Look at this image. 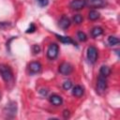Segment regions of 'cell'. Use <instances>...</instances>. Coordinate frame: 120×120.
<instances>
[{
    "label": "cell",
    "mask_w": 120,
    "mask_h": 120,
    "mask_svg": "<svg viewBox=\"0 0 120 120\" xmlns=\"http://www.w3.org/2000/svg\"><path fill=\"white\" fill-rule=\"evenodd\" d=\"M71 86H72V82H71L70 81H66V82H64V83H63V88H64L65 90L70 89Z\"/></svg>",
    "instance_id": "cell-20"
},
{
    "label": "cell",
    "mask_w": 120,
    "mask_h": 120,
    "mask_svg": "<svg viewBox=\"0 0 120 120\" xmlns=\"http://www.w3.org/2000/svg\"><path fill=\"white\" fill-rule=\"evenodd\" d=\"M98 58V50L94 46H90L87 49V59L89 60L90 63L94 64L97 61Z\"/></svg>",
    "instance_id": "cell-5"
},
{
    "label": "cell",
    "mask_w": 120,
    "mask_h": 120,
    "mask_svg": "<svg viewBox=\"0 0 120 120\" xmlns=\"http://www.w3.org/2000/svg\"><path fill=\"white\" fill-rule=\"evenodd\" d=\"M0 74L6 82H11L13 81V73L11 68L7 65H0Z\"/></svg>",
    "instance_id": "cell-1"
},
{
    "label": "cell",
    "mask_w": 120,
    "mask_h": 120,
    "mask_svg": "<svg viewBox=\"0 0 120 120\" xmlns=\"http://www.w3.org/2000/svg\"><path fill=\"white\" fill-rule=\"evenodd\" d=\"M110 73H111V68L108 66H102L99 69V74L102 75V76L107 77V76L110 75Z\"/></svg>",
    "instance_id": "cell-15"
},
{
    "label": "cell",
    "mask_w": 120,
    "mask_h": 120,
    "mask_svg": "<svg viewBox=\"0 0 120 120\" xmlns=\"http://www.w3.org/2000/svg\"><path fill=\"white\" fill-rule=\"evenodd\" d=\"M59 72L62 74V75H69L71 72H72V66L69 64V63H67V62H64L62 63L60 66H59Z\"/></svg>",
    "instance_id": "cell-7"
},
{
    "label": "cell",
    "mask_w": 120,
    "mask_h": 120,
    "mask_svg": "<svg viewBox=\"0 0 120 120\" xmlns=\"http://www.w3.org/2000/svg\"><path fill=\"white\" fill-rule=\"evenodd\" d=\"M69 6L72 9L80 10L85 7V2H84V0H72L70 2Z\"/></svg>",
    "instance_id": "cell-8"
},
{
    "label": "cell",
    "mask_w": 120,
    "mask_h": 120,
    "mask_svg": "<svg viewBox=\"0 0 120 120\" xmlns=\"http://www.w3.org/2000/svg\"><path fill=\"white\" fill-rule=\"evenodd\" d=\"M69 25H70V20H69L68 17L63 16V17L60 19V21H59V26H60L62 29H67V28L69 27Z\"/></svg>",
    "instance_id": "cell-11"
},
{
    "label": "cell",
    "mask_w": 120,
    "mask_h": 120,
    "mask_svg": "<svg viewBox=\"0 0 120 120\" xmlns=\"http://www.w3.org/2000/svg\"><path fill=\"white\" fill-rule=\"evenodd\" d=\"M35 30H36V26H35V24H34V23H31L30 26L27 28L26 33H33Z\"/></svg>",
    "instance_id": "cell-21"
},
{
    "label": "cell",
    "mask_w": 120,
    "mask_h": 120,
    "mask_svg": "<svg viewBox=\"0 0 120 120\" xmlns=\"http://www.w3.org/2000/svg\"><path fill=\"white\" fill-rule=\"evenodd\" d=\"M58 52H59L58 45L56 43H52V44H50V46L47 50V56L50 59H54L58 55Z\"/></svg>",
    "instance_id": "cell-4"
},
{
    "label": "cell",
    "mask_w": 120,
    "mask_h": 120,
    "mask_svg": "<svg viewBox=\"0 0 120 120\" xmlns=\"http://www.w3.org/2000/svg\"><path fill=\"white\" fill-rule=\"evenodd\" d=\"M37 1H38V3L41 7H45V6H47L48 3H49L48 0H37Z\"/></svg>",
    "instance_id": "cell-22"
},
{
    "label": "cell",
    "mask_w": 120,
    "mask_h": 120,
    "mask_svg": "<svg viewBox=\"0 0 120 120\" xmlns=\"http://www.w3.org/2000/svg\"><path fill=\"white\" fill-rule=\"evenodd\" d=\"M17 112V104L14 101H10L5 107V113L8 116H14Z\"/></svg>",
    "instance_id": "cell-6"
},
{
    "label": "cell",
    "mask_w": 120,
    "mask_h": 120,
    "mask_svg": "<svg viewBox=\"0 0 120 120\" xmlns=\"http://www.w3.org/2000/svg\"><path fill=\"white\" fill-rule=\"evenodd\" d=\"M55 36H56V38L62 42V43H67V44H73V45H75V46H77V44H76V42L71 38H69V37H64V36H60V35H58V34H55Z\"/></svg>",
    "instance_id": "cell-10"
},
{
    "label": "cell",
    "mask_w": 120,
    "mask_h": 120,
    "mask_svg": "<svg viewBox=\"0 0 120 120\" xmlns=\"http://www.w3.org/2000/svg\"><path fill=\"white\" fill-rule=\"evenodd\" d=\"M63 115H64L65 118H68V117L69 116V112H68V110H65V111L63 112Z\"/></svg>",
    "instance_id": "cell-25"
},
{
    "label": "cell",
    "mask_w": 120,
    "mask_h": 120,
    "mask_svg": "<svg viewBox=\"0 0 120 120\" xmlns=\"http://www.w3.org/2000/svg\"><path fill=\"white\" fill-rule=\"evenodd\" d=\"M107 88V80L105 76L98 75V81H97V92L98 94H103Z\"/></svg>",
    "instance_id": "cell-2"
},
{
    "label": "cell",
    "mask_w": 120,
    "mask_h": 120,
    "mask_svg": "<svg viewBox=\"0 0 120 120\" xmlns=\"http://www.w3.org/2000/svg\"><path fill=\"white\" fill-rule=\"evenodd\" d=\"M99 13L97 11V10H91L90 12H89V14H88V18L91 20V21H95V20H97V19H98L99 18Z\"/></svg>",
    "instance_id": "cell-17"
},
{
    "label": "cell",
    "mask_w": 120,
    "mask_h": 120,
    "mask_svg": "<svg viewBox=\"0 0 120 120\" xmlns=\"http://www.w3.org/2000/svg\"><path fill=\"white\" fill-rule=\"evenodd\" d=\"M85 6L89 8H101L107 5V0H84Z\"/></svg>",
    "instance_id": "cell-3"
},
{
    "label": "cell",
    "mask_w": 120,
    "mask_h": 120,
    "mask_svg": "<svg viewBox=\"0 0 120 120\" xmlns=\"http://www.w3.org/2000/svg\"><path fill=\"white\" fill-rule=\"evenodd\" d=\"M39 93L42 95V96H46L48 94V90L47 89H40L39 90Z\"/></svg>",
    "instance_id": "cell-24"
},
{
    "label": "cell",
    "mask_w": 120,
    "mask_h": 120,
    "mask_svg": "<svg viewBox=\"0 0 120 120\" xmlns=\"http://www.w3.org/2000/svg\"><path fill=\"white\" fill-rule=\"evenodd\" d=\"M84 90H83V87H82L81 85H75L72 89V95L77 97V98H80L82 96Z\"/></svg>",
    "instance_id": "cell-13"
},
{
    "label": "cell",
    "mask_w": 120,
    "mask_h": 120,
    "mask_svg": "<svg viewBox=\"0 0 120 120\" xmlns=\"http://www.w3.org/2000/svg\"><path fill=\"white\" fill-rule=\"evenodd\" d=\"M50 101H51L52 104H53V105H55V106H59V105L62 104L63 99H62V98H61L60 96H58V95H52V96L50 97Z\"/></svg>",
    "instance_id": "cell-12"
},
{
    "label": "cell",
    "mask_w": 120,
    "mask_h": 120,
    "mask_svg": "<svg viewBox=\"0 0 120 120\" xmlns=\"http://www.w3.org/2000/svg\"><path fill=\"white\" fill-rule=\"evenodd\" d=\"M29 70L31 73H38L41 70V65L39 62H31L29 64Z\"/></svg>",
    "instance_id": "cell-9"
},
{
    "label": "cell",
    "mask_w": 120,
    "mask_h": 120,
    "mask_svg": "<svg viewBox=\"0 0 120 120\" xmlns=\"http://www.w3.org/2000/svg\"><path fill=\"white\" fill-rule=\"evenodd\" d=\"M102 33H103V29L101 28V27H94L93 29H92V31H91V35L94 37V38H98V37H99L100 35H102Z\"/></svg>",
    "instance_id": "cell-14"
},
{
    "label": "cell",
    "mask_w": 120,
    "mask_h": 120,
    "mask_svg": "<svg viewBox=\"0 0 120 120\" xmlns=\"http://www.w3.org/2000/svg\"><path fill=\"white\" fill-rule=\"evenodd\" d=\"M108 43L109 45L111 46H114V45H117L119 43V38H116V37H113V36H110L108 38Z\"/></svg>",
    "instance_id": "cell-16"
},
{
    "label": "cell",
    "mask_w": 120,
    "mask_h": 120,
    "mask_svg": "<svg viewBox=\"0 0 120 120\" xmlns=\"http://www.w3.org/2000/svg\"><path fill=\"white\" fill-rule=\"evenodd\" d=\"M39 51H40V48H39L38 45H36V44L33 45V52L34 53H38Z\"/></svg>",
    "instance_id": "cell-23"
},
{
    "label": "cell",
    "mask_w": 120,
    "mask_h": 120,
    "mask_svg": "<svg viewBox=\"0 0 120 120\" xmlns=\"http://www.w3.org/2000/svg\"><path fill=\"white\" fill-rule=\"evenodd\" d=\"M77 38H79V40H81V41H85V40L87 39V37H86L85 33L81 32V31L77 33Z\"/></svg>",
    "instance_id": "cell-19"
},
{
    "label": "cell",
    "mask_w": 120,
    "mask_h": 120,
    "mask_svg": "<svg viewBox=\"0 0 120 120\" xmlns=\"http://www.w3.org/2000/svg\"><path fill=\"white\" fill-rule=\"evenodd\" d=\"M82 20H83V18H82V16L80 15V14H76V15L73 16V22H74L75 23H77V24H80V23L82 22Z\"/></svg>",
    "instance_id": "cell-18"
}]
</instances>
